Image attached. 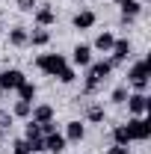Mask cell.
Here are the masks:
<instances>
[{
    "mask_svg": "<svg viewBox=\"0 0 151 154\" xmlns=\"http://www.w3.org/2000/svg\"><path fill=\"white\" fill-rule=\"evenodd\" d=\"M86 68H89V74H86V86H83V92H86V95H95L98 86L113 74V62H110V59H101V62H89Z\"/></svg>",
    "mask_w": 151,
    "mask_h": 154,
    "instance_id": "obj_1",
    "label": "cell"
},
{
    "mask_svg": "<svg viewBox=\"0 0 151 154\" xmlns=\"http://www.w3.org/2000/svg\"><path fill=\"white\" fill-rule=\"evenodd\" d=\"M128 80H131L133 92H145V89H148V59L133 62L131 71H128Z\"/></svg>",
    "mask_w": 151,
    "mask_h": 154,
    "instance_id": "obj_2",
    "label": "cell"
},
{
    "mask_svg": "<svg viewBox=\"0 0 151 154\" xmlns=\"http://www.w3.org/2000/svg\"><path fill=\"white\" fill-rule=\"evenodd\" d=\"M36 65H39V71H45L48 77H57L68 62H65V57L62 54H42V57L36 59Z\"/></svg>",
    "mask_w": 151,
    "mask_h": 154,
    "instance_id": "obj_3",
    "label": "cell"
},
{
    "mask_svg": "<svg viewBox=\"0 0 151 154\" xmlns=\"http://www.w3.org/2000/svg\"><path fill=\"white\" fill-rule=\"evenodd\" d=\"M125 128H128V134H131V142H145L151 136V122L145 116H133Z\"/></svg>",
    "mask_w": 151,
    "mask_h": 154,
    "instance_id": "obj_4",
    "label": "cell"
},
{
    "mask_svg": "<svg viewBox=\"0 0 151 154\" xmlns=\"http://www.w3.org/2000/svg\"><path fill=\"white\" fill-rule=\"evenodd\" d=\"M125 104H128V113L131 116H148V110H151V98L145 92H131Z\"/></svg>",
    "mask_w": 151,
    "mask_h": 154,
    "instance_id": "obj_5",
    "label": "cell"
},
{
    "mask_svg": "<svg viewBox=\"0 0 151 154\" xmlns=\"http://www.w3.org/2000/svg\"><path fill=\"white\" fill-rule=\"evenodd\" d=\"M27 77H24V71H18V68H6V71H0V92L6 89H18L21 83H24Z\"/></svg>",
    "mask_w": 151,
    "mask_h": 154,
    "instance_id": "obj_6",
    "label": "cell"
},
{
    "mask_svg": "<svg viewBox=\"0 0 151 154\" xmlns=\"http://www.w3.org/2000/svg\"><path fill=\"white\" fill-rule=\"evenodd\" d=\"M33 18H36V27H45V30H48V27L57 21V12H54L51 3H42V6L33 9Z\"/></svg>",
    "mask_w": 151,
    "mask_h": 154,
    "instance_id": "obj_7",
    "label": "cell"
},
{
    "mask_svg": "<svg viewBox=\"0 0 151 154\" xmlns=\"http://www.w3.org/2000/svg\"><path fill=\"white\" fill-rule=\"evenodd\" d=\"M131 51H133V45L128 42V38H116V42H113V51H110V54H113V57H110L113 68L119 65V62H125V59L131 57Z\"/></svg>",
    "mask_w": 151,
    "mask_h": 154,
    "instance_id": "obj_8",
    "label": "cell"
},
{
    "mask_svg": "<svg viewBox=\"0 0 151 154\" xmlns=\"http://www.w3.org/2000/svg\"><path fill=\"white\" fill-rule=\"evenodd\" d=\"M71 62H74L77 68H86V65L92 62V45H74V51H71Z\"/></svg>",
    "mask_w": 151,
    "mask_h": 154,
    "instance_id": "obj_9",
    "label": "cell"
},
{
    "mask_svg": "<svg viewBox=\"0 0 151 154\" xmlns=\"http://www.w3.org/2000/svg\"><path fill=\"white\" fill-rule=\"evenodd\" d=\"M65 145H68V142H65V136L59 134V131H54V134L45 136V151H51V154H62Z\"/></svg>",
    "mask_w": 151,
    "mask_h": 154,
    "instance_id": "obj_10",
    "label": "cell"
},
{
    "mask_svg": "<svg viewBox=\"0 0 151 154\" xmlns=\"http://www.w3.org/2000/svg\"><path fill=\"white\" fill-rule=\"evenodd\" d=\"M30 122H36V125H45V122H54V107L51 104H39L30 110Z\"/></svg>",
    "mask_w": 151,
    "mask_h": 154,
    "instance_id": "obj_11",
    "label": "cell"
},
{
    "mask_svg": "<svg viewBox=\"0 0 151 154\" xmlns=\"http://www.w3.org/2000/svg\"><path fill=\"white\" fill-rule=\"evenodd\" d=\"M95 21H98V15H95L92 9H83V12H77V15H74L71 24H74V30H92Z\"/></svg>",
    "mask_w": 151,
    "mask_h": 154,
    "instance_id": "obj_12",
    "label": "cell"
},
{
    "mask_svg": "<svg viewBox=\"0 0 151 154\" xmlns=\"http://www.w3.org/2000/svg\"><path fill=\"white\" fill-rule=\"evenodd\" d=\"M65 142H80L83 136H86V128H83V122H68L65 125Z\"/></svg>",
    "mask_w": 151,
    "mask_h": 154,
    "instance_id": "obj_13",
    "label": "cell"
},
{
    "mask_svg": "<svg viewBox=\"0 0 151 154\" xmlns=\"http://www.w3.org/2000/svg\"><path fill=\"white\" fill-rule=\"evenodd\" d=\"M122 9V24H133V18L142 12V3L139 0H131V3H125V6H119Z\"/></svg>",
    "mask_w": 151,
    "mask_h": 154,
    "instance_id": "obj_14",
    "label": "cell"
},
{
    "mask_svg": "<svg viewBox=\"0 0 151 154\" xmlns=\"http://www.w3.org/2000/svg\"><path fill=\"white\" fill-rule=\"evenodd\" d=\"M113 42H116V36L104 30V33L95 36V45H92V48H95V51H101V54H110V51H113Z\"/></svg>",
    "mask_w": 151,
    "mask_h": 154,
    "instance_id": "obj_15",
    "label": "cell"
},
{
    "mask_svg": "<svg viewBox=\"0 0 151 154\" xmlns=\"http://www.w3.org/2000/svg\"><path fill=\"white\" fill-rule=\"evenodd\" d=\"M48 42H51V33H48L45 27H36V30L27 36V45H33V48H45Z\"/></svg>",
    "mask_w": 151,
    "mask_h": 154,
    "instance_id": "obj_16",
    "label": "cell"
},
{
    "mask_svg": "<svg viewBox=\"0 0 151 154\" xmlns=\"http://www.w3.org/2000/svg\"><path fill=\"white\" fill-rule=\"evenodd\" d=\"M107 119V110H104V104H89L86 107V122H92V125H101Z\"/></svg>",
    "mask_w": 151,
    "mask_h": 154,
    "instance_id": "obj_17",
    "label": "cell"
},
{
    "mask_svg": "<svg viewBox=\"0 0 151 154\" xmlns=\"http://www.w3.org/2000/svg\"><path fill=\"white\" fill-rule=\"evenodd\" d=\"M27 36H30L27 27H12V30H9V45H12V48H24V45H27Z\"/></svg>",
    "mask_w": 151,
    "mask_h": 154,
    "instance_id": "obj_18",
    "label": "cell"
},
{
    "mask_svg": "<svg viewBox=\"0 0 151 154\" xmlns=\"http://www.w3.org/2000/svg\"><path fill=\"white\" fill-rule=\"evenodd\" d=\"M15 92H18V98H21V101H30V104H33V101H36V92H39V89H36V83L24 80V83H21Z\"/></svg>",
    "mask_w": 151,
    "mask_h": 154,
    "instance_id": "obj_19",
    "label": "cell"
},
{
    "mask_svg": "<svg viewBox=\"0 0 151 154\" xmlns=\"http://www.w3.org/2000/svg\"><path fill=\"white\" fill-rule=\"evenodd\" d=\"M113 145H131V134L125 125H116L113 128Z\"/></svg>",
    "mask_w": 151,
    "mask_h": 154,
    "instance_id": "obj_20",
    "label": "cell"
},
{
    "mask_svg": "<svg viewBox=\"0 0 151 154\" xmlns=\"http://www.w3.org/2000/svg\"><path fill=\"white\" fill-rule=\"evenodd\" d=\"M30 110H33V104H30V101H15L12 116H15V119H30Z\"/></svg>",
    "mask_w": 151,
    "mask_h": 154,
    "instance_id": "obj_21",
    "label": "cell"
},
{
    "mask_svg": "<svg viewBox=\"0 0 151 154\" xmlns=\"http://www.w3.org/2000/svg\"><path fill=\"white\" fill-rule=\"evenodd\" d=\"M24 139H27V145H30V151H33V154H42V151H45V136H42V134L24 136Z\"/></svg>",
    "mask_w": 151,
    "mask_h": 154,
    "instance_id": "obj_22",
    "label": "cell"
},
{
    "mask_svg": "<svg viewBox=\"0 0 151 154\" xmlns=\"http://www.w3.org/2000/svg\"><path fill=\"white\" fill-rule=\"evenodd\" d=\"M128 95H131V92H128V86H119V89H113L110 101H113V104H125V101H128Z\"/></svg>",
    "mask_w": 151,
    "mask_h": 154,
    "instance_id": "obj_23",
    "label": "cell"
},
{
    "mask_svg": "<svg viewBox=\"0 0 151 154\" xmlns=\"http://www.w3.org/2000/svg\"><path fill=\"white\" fill-rule=\"evenodd\" d=\"M74 68H71V65H65V68H62V71H59V74H57V80H59V83H74Z\"/></svg>",
    "mask_w": 151,
    "mask_h": 154,
    "instance_id": "obj_24",
    "label": "cell"
},
{
    "mask_svg": "<svg viewBox=\"0 0 151 154\" xmlns=\"http://www.w3.org/2000/svg\"><path fill=\"white\" fill-rule=\"evenodd\" d=\"M12 154H33V151H30L27 139H15V145H12Z\"/></svg>",
    "mask_w": 151,
    "mask_h": 154,
    "instance_id": "obj_25",
    "label": "cell"
},
{
    "mask_svg": "<svg viewBox=\"0 0 151 154\" xmlns=\"http://www.w3.org/2000/svg\"><path fill=\"white\" fill-rule=\"evenodd\" d=\"M36 6H39L36 0H18V9H21V12H33Z\"/></svg>",
    "mask_w": 151,
    "mask_h": 154,
    "instance_id": "obj_26",
    "label": "cell"
},
{
    "mask_svg": "<svg viewBox=\"0 0 151 154\" xmlns=\"http://www.w3.org/2000/svg\"><path fill=\"white\" fill-rule=\"evenodd\" d=\"M107 154H131V148H128V145H110Z\"/></svg>",
    "mask_w": 151,
    "mask_h": 154,
    "instance_id": "obj_27",
    "label": "cell"
},
{
    "mask_svg": "<svg viewBox=\"0 0 151 154\" xmlns=\"http://www.w3.org/2000/svg\"><path fill=\"white\" fill-rule=\"evenodd\" d=\"M125 3H131V0H116V6H125Z\"/></svg>",
    "mask_w": 151,
    "mask_h": 154,
    "instance_id": "obj_28",
    "label": "cell"
},
{
    "mask_svg": "<svg viewBox=\"0 0 151 154\" xmlns=\"http://www.w3.org/2000/svg\"><path fill=\"white\" fill-rule=\"evenodd\" d=\"M0 136H3V128H0Z\"/></svg>",
    "mask_w": 151,
    "mask_h": 154,
    "instance_id": "obj_29",
    "label": "cell"
},
{
    "mask_svg": "<svg viewBox=\"0 0 151 154\" xmlns=\"http://www.w3.org/2000/svg\"><path fill=\"white\" fill-rule=\"evenodd\" d=\"M0 30H3V24H0Z\"/></svg>",
    "mask_w": 151,
    "mask_h": 154,
    "instance_id": "obj_30",
    "label": "cell"
},
{
    "mask_svg": "<svg viewBox=\"0 0 151 154\" xmlns=\"http://www.w3.org/2000/svg\"><path fill=\"white\" fill-rule=\"evenodd\" d=\"M0 116H3V113H0Z\"/></svg>",
    "mask_w": 151,
    "mask_h": 154,
    "instance_id": "obj_31",
    "label": "cell"
}]
</instances>
